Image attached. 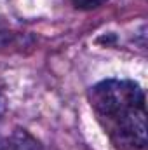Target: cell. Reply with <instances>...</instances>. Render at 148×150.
<instances>
[{"label": "cell", "instance_id": "cell-1", "mask_svg": "<svg viewBox=\"0 0 148 150\" xmlns=\"http://www.w3.org/2000/svg\"><path fill=\"white\" fill-rule=\"evenodd\" d=\"M96 122L115 150L147 149V96L131 79H103L87 89Z\"/></svg>", "mask_w": 148, "mask_h": 150}, {"label": "cell", "instance_id": "cell-2", "mask_svg": "<svg viewBox=\"0 0 148 150\" xmlns=\"http://www.w3.org/2000/svg\"><path fill=\"white\" fill-rule=\"evenodd\" d=\"M0 150H44L42 143L23 127H16L5 136H0Z\"/></svg>", "mask_w": 148, "mask_h": 150}, {"label": "cell", "instance_id": "cell-3", "mask_svg": "<svg viewBox=\"0 0 148 150\" xmlns=\"http://www.w3.org/2000/svg\"><path fill=\"white\" fill-rule=\"evenodd\" d=\"M70 2L78 11H94V9L103 7L108 0H70Z\"/></svg>", "mask_w": 148, "mask_h": 150}, {"label": "cell", "instance_id": "cell-4", "mask_svg": "<svg viewBox=\"0 0 148 150\" xmlns=\"http://www.w3.org/2000/svg\"><path fill=\"white\" fill-rule=\"evenodd\" d=\"M5 94H4V82H2V79H0V119H2V115L5 113Z\"/></svg>", "mask_w": 148, "mask_h": 150}]
</instances>
